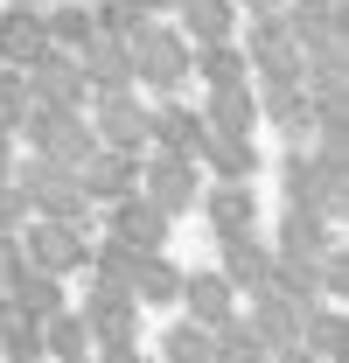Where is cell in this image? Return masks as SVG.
<instances>
[{
	"mask_svg": "<svg viewBox=\"0 0 349 363\" xmlns=\"http://www.w3.org/2000/svg\"><path fill=\"white\" fill-rule=\"evenodd\" d=\"M279 196H287L294 210H321V217L343 210V189L321 182V168H314V154H307L301 140H287V154H279Z\"/></svg>",
	"mask_w": 349,
	"mask_h": 363,
	"instance_id": "obj_7",
	"label": "cell"
},
{
	"mask_svg": "<svg viewBox=\"0 0 349 363\" xmlns=\"http://www.w3.org/2000/svg\"><path fill=\"white\" fill-rule=\"evenodd\" d=\"M35 328H43V357H49V363H63V357H91V328H84V315H77L70 301H63V308H49Z\"/></svg>",
	"mask_w": 349,
	"mask_h": 363,
	"instance_id": "obj_17",
	"label": "cell"
},
{
	"mask_svg": "<svg viewBox=\"0 0 349 363\" xmlns=\"http://www.w3.org/2000/svg\"><path fill=\"white\" fill-rule=\"evenodd\" d=\"M98 230L126 238L133 252H168V245H174V217H168V210H154L140 189L119 196V203H105V210H98Z\"/></svg>",
	"mask_w": 349,
	"mask_h": 363,
	"instance_id": "obj_4",
	"label": "cell"
},
{
	"mask_svg": "<svg viewBox=\"0 0 349 363\" xmlns=\"http://www.w3.org/2000/svg\"><path fill=\"white\" fill-rule=\"evenodd\" d=\"M272 252L279 259H328L336 252V217H321V210H279V238H272Z\"/></svg>",
	"mask_w": 349,
	"mask_h": 363,
	"instance_id": "obj_11",
	"label": "cell"
},
{
	"mask_svg": "<svg viewBox=\"0 0 349 363\" xmlns=\"http://www.w3.org/2000/svg\"><path fill=\"white\" fill-rule=\"evenodd\" d=\"M196 210L210 217V238H223V230H259V182H210L203 175Z\"/></svg>",
	"mask_w": 349,
	"mask_h": 363,
	"instance_id": "obj_8",
	"label": "cell"
},
{
	"mask_svg": "<svg viewBox=\"0 0 349 363\" xmlns=\"http://www.w3.org/2000/svg\"><path fill=\"white\" fill-rule=\"evenodd\" d=\"M140 196L154 203V210H168L174 224L196 210V196H203V168L189 161V154H168V147H147L140 154Z\"/></svg>",
	"mask_w": 349,
	"mask_h": 363,
	"instance_id": "obj_2",
	"label": "cell"
},
{
	"mask_svg": "<svg viewBox=\"0 0 349 363\" xmlns=\"http://www.w3.org/2000/svg\"><path fill=\"white\" fill-rule=\"evenodd\" d=\"M0 363H49L43 357V328L28 315H7L0 321Z\"/></svg>",
	"mask_w": 349,
	"mask_h": 363,
	"instance_id": "obj_20",
	"label": "cell"
},
{
	"mask_svg": "<svg viewBox=\"0 0 349 363\" xmlns=\"http://www.w3.org/2000/svg\"><path fill=\"white\" fill-rule=\"evenodd\" d=\"M43 7H28V0H7V14H0V63H28L35 49H43Z\"/></svg>",
	"mask_w": 349,
	"mask_h": 363,
	"instance_id": "obj_16",
	"label": "cell"
},
{
	"mask_svg": "<svg viewBox=\"0 0 349 363\" xmlns=\"http://www.w3.org/2000/svg\"><path fill=\"white\" fill-rule=\"evenodd\" d=\"M21 224H28V196L14 175H0V230H21Z\"/></svg>",
	"mask_w": 349,
	"mask_h": 363,
	"instance_id": "obj_21",
	"label": "cell"
},
{
	"mask_svg": "<svg viewBox=\"0 0 349 363\" xmlns=\"http://www.w3.org/2000/svg\"><path fill=\"white\" fill-rule=\"evenodd\" d=\"M203 140H210V119L196 112V105H182V98H147V147H168V154H203Z\"/></svg>",
	"mask_w": 349,
	"mask_h": 363,
	"instance_id": "obj_5",
	"label": "cell"
},
{
	"mask_svg": "<svg viewBox=\"0 0 349 363\" xmlns=\"http://www.w3.org/2000/svg\"><path fill=\"white\" fill-rule=\"evenodd\" d=\"M161 357L154 363H210V328L203 321H189V315H174L168 328H161V342H154Z\"/></svg>",
	"mask_w": 349,
	"mask_h": 363,
	"instance_id": "obj_19",
	"label": "cell"
},
{
	"mask_svg": "<svg viewBox=\"0 0 349 363\" xmlns=\"http://www.w3.org/2000/svg\"><path fill=\"white\" fill-rule=\"evenodd\" d=\"M63 363H91V357H63Z\"/></svg>",
	"mask_w": 349,
	"mask_h": 363,
	"instance_id": "obj_22",
	"label": "cell"
},
{
	"mask_svg": "<svg viewBox=\"0 0 349 363\" xmlns=\"http://www.w3.org/2000/svg\"><path fill=\"white\" fill-rule=\"evenodd\" d=\"M77 182H84V196L105 210V203H119V196H133L140 189V154H119V147H98L84 168H77Z\"/></svg>",
	"mask_w": 349,
	"mask_h": 363,
	"instance_id": "obj_12",
	"label": "cell"
},
{
	"mask_svg": "<svg viewBox=\"0 0 349 363\" xmlns=\"http://www.w3.org/2000/svg\"><path fill=\"white\" fill-rule=\"evenodd\" d=\"M126 286H133L140 308H174V294H182V259H174V252H140Z\"/></svg>",
	"mask_w": 349,
	"mask_h": 363,
	"instance_id": "obj_13",
	"label": "cell"
},
{
	"mask_svg": "<svg viewBox=\"0 0 349 363\" xmlns=\"http://www.w3.org/2000/svg\"><path fill=\"white\" fill-rule=\"evenodd\" d=\"M14 238H21V259H28V266H43V272H63V279H77V272L91 266V230H84V224L28 217Z\"/></svg>",
	"mask_w": 349,
	"mask_h": 363,
	"instance_id": "obj_3",
	"label": "cell"
},
{
	"mask_svg": "<svg viewBox=\"0 0 349 363\" xmlns=\"http://www.w3.org/2000/svg\"><path fill=\"white\" fill-rule=\"evenodd\" d=\"M147 363H154V357H147Z\"/></svg>",
	"mask_w": 349,
	"mask_h": 363,
	"instance_id": "obj_23",
	"label": "cell"
},
{
	"mask_svg": "<svg viewBox=\"0 0 349 363\" xmlns=\"http://www.w3.org/2000/svg\"><path fill=\"white\" fill-rule=\"evenodd\" d=\"M174 308H182L189 321H203V328H217L223 315H238V286H231L217 266H182V294H174Z\"/></svg>",
	"mask_w": 349,
	"mask_h": 363,
	"instance_id": "obj_9",
	"label": "cell"
},
{
	"mask_svg": "<svg viewBox=\"0 0 349 363\" xmlns=\"http://www.w3.org/2000/svg\"><path fill=\"white\" fill-rule=\"evenodd\" d=\"M63 301H70V279H63V272H43V266H21L14 286H7V308L28 315V321H43L49 308H63Z\"/></svg>",
	"mask_w": 349,
	"mask_h": 363,
	"instance_id": "obj_14",
	"label": "cell"
},
{
	"mask_svg": "<svg viewBox=\"0 0 349 363\" xmlns=\"http://www.w3.org/2000/svg\"><path fill=\"white\" fill-rule=\"evenodd\" d=\"M84 286H77V315H84V328H91V350L98 342H133L140 335V301H133V286H119V279H98V272H77Z\"/></svg>",
	"mask_w": 349,
	"mask_h": 363,
	"instance_id": "obj_1",
	"label": "cell"
},
{
	"mask_svg": "<svg viewBox=\"0 0 349 363\" xmlns=\"http://www.w3.org/2000/svg\"><path fill=\"white\" fill-rule=\"evenodd\" d=\"M217 272L238 286V294L272 286V238H259V230H223L217 238Z\"/></svg>",
	"mask_w": 349,
	"mask_h": 363,
	"instance_id": "obj_6",
	"label": "cell"
},
{
	"mask_svg": "<svg viewBox=\"0 0 349 363\" xmlns=\"http://www.w3.org/2000/svg\"><path fill=\"white\" fill-rule=\"evenodd\" d=\"M196 168L210 182H259L265 154L252 133H223V126H210V140H203V154H196Z\"/></svg>",
	"mask_w": 349,
	"mask_h": 363,
	"instance_id": "obj_10",
	"label": "cell"
},
{
	"mask_svg": "<svg viewBox=\"0 0 349 363\" xmlns=\"http://www.w3.org/2000/svg\"><path fill=\"white\" fill-rule=\"evenodd\" d=\"M210 363H272V350L252 335L245 315H223L217 328H210Z\"/></svg>",
	"mask_w": 349,
	"mask_h": 363,
	"instance_id": "obj_18",
	"label": "cell"
},
{
	"mask_svg": "<svg viewBox=\"0 0 349 363\" xmlns=\"http://www.w3.org/2000/svg\"><path fill=\"white\" fill-rule=\"evenodd\" d=\"M301 350H314L321 363H349V321L336 301H314L301 315Z\"/></svg>",
	"mask_w": 349,
	"mask_h": 363,
	"instance_id": "obj_15",
	"label": "cell"
}]
</instances>
